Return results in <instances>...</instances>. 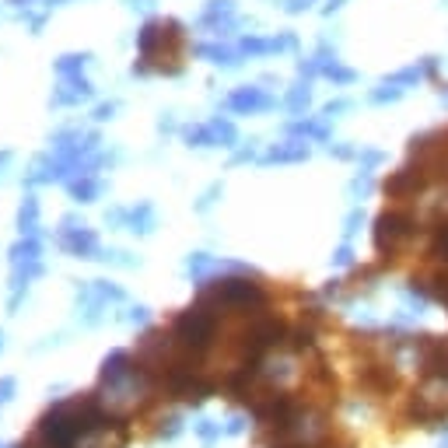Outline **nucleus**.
<instances>
[{
	"label": "nucleus",
	"instance_id": "1",
	"mask_svg": "<svg viewBox=\"0 0 448 448\" xmlns=\"http://www.w3.org/2000/svg\"><path fill=\"white\" fill-rule=\"evenodd\" d=\"M228 105L232 112H267V109H274V98L263 91V88H256V84H246V88H239V91H232L228 95Z\"/></svg>",
	"mask_w": 448,
	"mask_h": 448
},
{
	"label": "nucleus",
	"instance_id": "2",
	"mask_svg": "<svg viewBox=\"0 0 448 448\" xmlns=\"http://www.w3.org/2000/svg\"><path fill=\"white\" fill-rule=\"evenodd\" d=\"M91 95H95V88L84 74H67V77H60V84L53 91V102L57 105H77V102H88Z\"/></svg>",
	"mask_w": 448,
	"mask_h": 448
},
{
	"label": "nucleus",
	"instance_id": "3",
	"mask_svg": "<svg viewBox=\"0 0 448 448\" xmlns=\"http://www.w3.org/2000/svg\"><path fill=\"white\" fill-rule=\"evenodd\" d=\"M196 57H207L214 67H224V70H235L246 57L239 53V46H217V43H200L196 46Z\"/></svg>",
	"mask_w": 448,
	"mask_h": 448
},
{
	"label": "nucleus",
	"instance_id": "4",
	"mask_svg": "<svg viewBox=\"0 0 448 448\" xmlns=\"http://www.w3.org/2000/svg\"><path fill=\"white\" fill-rule=\"evenodd\" d=\"M235 11H239L235 0H207L200 18H196V25L200 29H217V25H224L228 18H235Z\"/></svg>",
	"mask_w": 448,
	"mask_h": 448
},
{
	"label": "nucleus",
	"instance_id": "5",
	"mask_svg": "<svg viewBox=\"0 0 448 448\" xmlns=\"http://www.w3.org/2000/svg\"><path fill=\"white\" fill-rule=\"evenodd\" d=\"M60 242H64V249H70V253H81V256H88V253H95V249H98L95 235H91V232H84V228H67Z\"/></svg>",
	"mask_w": 448,
	"mask_h": 448
},
{
	"label": "nucleus",
	"instance_id": "6",
	"mask_svg": "<svg viewBox=\"0 0 448 448\" xmlns=\"http://www.w3.org/2000/svg\"><path fill=\"white\" fill-rule=\"evenodd\" d=\"M88 64H91V53H64L60 60H53V70L67 77V74H81Z\"/></svg>",
	"mask_w": 448,
	"mask_h": 448
},
{
	"label": "nucleus",
	"instance_id": "7",
	"mask_svg": "<svg viewBox=\"0 0 448 448\" xmlns=\"http://www.w3.org/2000/svg\"><path fill=\"white\" fill-rule=\"evenodd\" d=\"M239 53L242 57H249V60H260V57H270V43H267V36H242L239 39Z\"/></svg>",
	"mask_w": 448,
	"mask_h": 448
},
{
	"label": "nucleus",
	"instance_id": "8",
	"mask_svg": "<svg viewBox=\"0 0 448 448\" xmlns=\"http://www.w3.org/2000/svg\"><path fill=\"white\" fill-rule=\"evenodd\" d=\"M301 158H308L305 144H284V147H274L263 161H301Z\"/></svg>",
	"mask_w": 448,
	"mask_h": 448
},
{
	"label": "nucleus",
	"instance_id": "9",
	"mask_svg": "<svg viewBox=\"0 0 448 448\" xmlns=\"http://www.w3.org/2000/svg\"><path fill=\"white\" fill-rule=\"evenodd\" d=\"M267 43H270V57H274V53H294V50H298V36H294V32L267 36Z\"/></svg>",
	"mask_w": 448,
	"mask_h": 448
},
{
	"label": "nucleus",
	"instance_id": "10",
	"mask_svg": "<svg viewBox=\"0 0 448 448\" xmlns=\"http://www.w3.org/2000/svg\"><path fill=\"white\" fill-rule=\"evenodd\" d=\"M210 133H214V144H221V147H232L235 144V126L228 119H214L210 123Z\"/></svg>",
	"mask_w": 448,
	"mask_h": 448
},
{
	"label": "nucleus",
	"instance_id": "11",
	"mask_svg": "<svg viewBox=\"0 0 448 448\" xmlns=\"http://www.w3.org/2000/svg\"><path fill=\"white\" fill-rule=\"evenodd\" d=\"M70 193H74L81 203H88V200H95V196H98V182H95L91 175H81L77 182H70Z\"/></svg>",
	"mask_w": 448,
	"mask_h": 448
},
{
	"label": "nucleus",
	"instance_id": "12",
	"mask_svg": "<svg viewBox=\"0 0 448 448\" xmlns=\"http://www.w3.org/2000/svg\"><path fill=\"white\" fill-rule=\"evenodd\" d=\"M18 221H22V232H29V235L36 232V221H39V203H36V196H29V200H25V207H22V217H18Z\"/></svg>",
	"mask_w": 448,
	"mask_h": 448
},
{
	"label": "nucleus",
	"instance_id": "13",
	"mask_svg": "<svg viewBox=\"0 0 448 448\" xmlns=\"http://www.w3.org/2000/svg\"><path fill=\"white\" fill-rule=\"evenodd\" d=\"M130 221H133V232H151V207L147 203H140V207H133L130 210Z\"/></svg>",
	"mask_w": 448,
	"mask_h": 448
},
{
	"label": "nucleus",
	"instance_id": "14",
	"mask_svg": "<svg viewBox=\"0 0 448 448\" xmlns=\"http://www.w3.org/2000/svg\"><path fill=\"white\" fill-rule=\"evenodd\" d=\"M322 77H329L333 84H350V81H357V70H347V67H340V60H336V64L326 67Z\"/></svg>",
	"mask_w": 448,
	"mask_h": 448
},
{
	"label": "nucleus",
	"instance_id": "15",
	"mask_svg": "<svg viewBox=\"0 0 448 448\" xmlns=\"http://www.w3.org/2000/svg\"><path fill=\"white\" fill-rule=\"evenodd\" d=\"M308 102H312V88H308V81H301V84L288 95V105H291V109H305Z\"/></svg>",
	"mask_w": 448,
	"mask_h": 448
},
{
	"label": "nucleus",
	"instance_id": "16",
	"mask_svg": "<svg viewBox=\"0 0 448 448\" xmlns=\"http://www.w3.org/2000/svg\"><path fill=\"white\" fill-rule=\"evenodd\" d=\"M312 4L315 0H277V8L288 15H305V11H312Z\"/></svg>",
	"mask_w": 448,
	"mask_h": 448
},
{
	"label": "nucleus",
	"instance_id": "17",
	"mask_svg": "<svg viewBox=\"0 0 448 448\" xmlns=\"http://www.w3.org/2000/svg\"><path fill=\"white\" fill-rule=\"evenodd\" d=\"M123 4H126V11H140V15H147V11L158 4V0H123Z\"/></svg>",
	"mask_w": 448,
	"mask_h": 448
},
{
	"label": "nucleus",
	"instance_id": "18",
	"mask_svg": "<svg viewBox=\"0 0 448 448\" xmlns=\"http://www.w3.org/2000/svg\"><path fill=\"white\" fill-rule=\"evenodd\" d=\"M343 8H347V0H326V4H322V15H326V18H333V15H336V11H343Z\"/></svg>",
	"mask_w": 448,
	"mask_h": 448
},
{
	"label": "nucleus",
	"instance_id": "19",
	"mask_svg": "<svg viewBox=\"0 0 448 448\" xmlns=\"http://www.w3.org/2000/svg\"><path fill=\"white\" fill-rule=\"evenodd\" d=\"M4 4H8V8H15V11H32V8L39 4V0H4Z\"/></svg>",
	"mask_w": 448,
	"mask_h": 448
},
{
	"label": "nucleus",
	"instance_id": "20",
	"mask_svg": "<svg viewBox=\"0 0 448 448\" xmlns=\"http://www.w3.org/2000/svg\"><path fill=\"white\" fill-rule=\"evenodd\" d=\"M116 109H119L116 102H109V105H98V109H95V119H112V112H116Z\"/></svg>",
	"mask_w": 448,
	"mask_h": 448
}]
</instances>
